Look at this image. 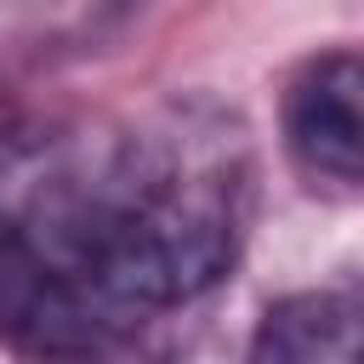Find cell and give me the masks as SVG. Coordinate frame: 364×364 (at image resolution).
I'll list each match as a JSON object with an SVG mask.
<instances>
[{"label": "cell", "instance_id": "1", "mask_svg": "<svg viewBox=\"0 0 364 364\" xmlns=\"http://www.w3.org/2000/svg\"><path fill=\"white\" fill-rule=\"evenodd\" d=\"M250 210L245 119L205 91L46 148L0 228V341L51 364L108 358L233 273Z\"/></svg>", "mask_w": 364, "mask_h": 364}, {"label": "cell", "instance_id": "2", "mask_svg": "<svg viewBox=\"0 0 364 364\" xmlns=\"http://www.w3.org/2000/svg\"><path fill=\"white\" fill-rule=\"evenodd\" d=\"M279 142L313 188H364V51H313L284 74Z\"/></svg>", "mask_w": 364, "mask_h": 364}, {"label": "cell", "instance_id": "3", "mask_svg": "<svg viewBox=\"0 0 364 364\" xmlns=\"http://www.w3.org/2000/svg\"><path fill=\"white\" fill-rule=\"evenodd\" d=\"M245 364H364V273H336L267 301Z\"/></svg>", "mask_w": 364, "mask_h": 364}]
</instances>
